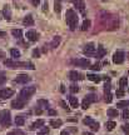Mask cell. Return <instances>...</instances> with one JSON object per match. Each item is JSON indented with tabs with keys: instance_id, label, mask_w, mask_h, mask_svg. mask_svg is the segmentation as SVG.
I'll list each match as a JSON object with an SVG mask.
<instances>
[{
	"instance_id": "obj_3",
	"label": "cell",
	"mask_w": 129,
	"mask_h": 135,
	"mask_svg": "<svg viewBox=\"0 0 129 135\" xmlns=\"http://www.w3.org/2000/svg\"><path fill=\"white\" fill-rule=\"evenodd\" d=\"M10 113L8 110H1L0 111V124L4 126V128H8L10 126Z\"/></svg>"
},
{
	"instance_id": "obj_40",
	"label": "cell",
	"mask_w": 129,
	"mask_h": 135,
	"mask_svg": "<svg viewBox=\"0 0 129 135\" xmlns=\"http://www.w3.org/2000/svg\"><path fill=\"white\" fill-rule=\"evenodd\" d=\"M48 8H49V5H48V3L45 1V3L43 4V11L44 13H48Z\"/></svg>"
},
{
	"instance_id": "obj_44",
	"label": "cell",
	"mask_w": 129,
	"mask_h": 135,
	"mask_svg": "<svg viewBox=\"0 0 129 135\" xmlns=\"http://www.w3.org/2000/svg\"><path fill=\"white\" fill-rule=\"evenodd\" d=\"M60 105H62L63 108L65 109V110H68V111H69V108H68V105H67V104H65V103H64V101H60Z\"/></svg>"
},
{
	"instance_id": "obj_42",
	"label": "cell",
	"mask_w": 129,
	"mask_h": 135,
	"mask_svg": "<svg viewBox=\"0 0 129 135\" xmlns=\"http://www.w3.org/2000/svg\"><path fill=\"white\" fill-rule=\"evenodd\" d=\"M30 3L34 5V6H38L40 4V0H30Z\"/></svg>"
},
{
	"instance_id": "obj_23",
	"label": "cell",
	"mask_w": 129,
	"mask_h": 135,
	"mask_svg": "<svg viewBox=\"0 0 129 135\" xmlns=\"http://www.w3.org/2000/svg\"><path fill=\"white\" fill-rule=\"evenodd\" d=\"M11 34H13V36L16 39H21V36H23V31L20 29H13L11 30Z\"/></svg>"
},
{
	"instance_id": "obj_24",
	"label": "cell",
	"mask_w": 129,
	"mask_h": 135,
	"mask_svg": "<svg viewBox=\"0 0 129 135\" xmlns=\"http://www.w3.org/2000/svg\"><path fill=\"white\" fill-rule=\"evenodd\" d=\"M89 28H90V20H84V21H83V24H81V31H86V30L89 29Z\"/></svg>"
},
{
	"instance_id": "obj_53",
	"label": "cell",
	"mask_w": 129,
	"mask_h": 135,
	"mask_svg": "<svg viewBox=\"0 0 129 135\" xmlns=\"http://www.w3.org/2000/svg\"><path fill=\"white\" fill-rule=\"evenodd\" d=\"M83 135H94V134H93V133H86L85 131V133H83Z\"/></svg>"
},
{
	"instance_id": "obj_12",
	"label": "cell",
	"mask_w": 129,
	"mask_h": 135,
	"mask_svg": "<svg viewBox=\"0 0 129 135\" xmlns=\"http://www.w3.org/2000/svg\"><path fill=\"white\" fill-rule=\"evenodd\" d=\"M74 5L83 15H85V3L83 0H74Z\"/></svg>"
},
{
	"instance_id": "obj_45",
	"label": "cell",
	"mask_w": 129,
	"mask_h": 135,
	"mask_svg": "<svg viewBox=\"0 0 129 135\" xmlns=\"http://www.w3.org/2000/svg\"><path fill=\"white\" fill-rule=\"evenodd\" d=\"M48 114H49V115H57V111L53 110V109H49V110H48Z\"/></svg>"
},
{
	"instance_id": "obj_25",
	"label": "cell",
	"mask_w": 129,
	"mask_h": 135,
	"mask_svg": "<svg viewBox=\"0 0 129 135\" xmlns=\"http://www.w3.org/2000/svg\"><path fill=\"white\" fill-rule=\"evenodd\" d=\"M14 123H15V125L16 126H21V125H24L25 120H24V118H23V116H16V118H15V120H14Z\"/></svg>"
},
{
	"instance_id": "obj_17",
	"label": "cell",
	"mask_w": 129,
	"mask_h": 135,
	"mask_svg": "<svg viewBox=\"0 0 129 135\" xmlns=\"http://www.w3.org/2000/svg\"><path fill=\"white\" fill-rule=\"evenodd\" d=\"M43 125H44V120H43V119H39V120L34 121L33 124H31L30 129H31V130H35V129H39V128H42Z\"/></svg>"
},
{
	"instance_id": "obj_57",
	"label": "cell",
	"mask_w": 129,
	"mask_h": 135,
	"mask_svg": "<svg viewBox=\"0 0 129 135\" xmlns=\"http://www.w3.org/2000/svg\"><path fill=\"white\" fill-rule=\"evenodd\" d=\"M128 59H129V53H128Z\"/></svg>"
},
{
	"instance_id": "obj_49",
	"label": "cell",
	"mask_w": 129,
	"mask_h": 135,
	"mask_svg": "<svg viewBox=\"0 0 129 135\" xmlns=\"http://www.w3.org/2000/svg\"><path fill=\"white\" fill-rule=\"evenodd\" d=\"M60 135H69V133H68L67 130H63L62 133H60Z\"/></svg>"
},
{
	"instance_id": "obj_55",
	"label": "cell",
	"mask_w": 129,
	"mask_h": 135,
	"mask_svg": "<svg viewBox=\"0 0 129 135\" xmlns=\"http://www.w3.org/2000/svg\"><path fill=\"white\" fill-rule=\"evenodd\" d=\"M70 130H72V133H77V129H75V128H72Z\"/></svg>"
},
{
	"instance_id": "obj_46",
	"label": "cell",
	"mask_w": 129,
	"mask_h": 135,
	"mask_svg": "<svg viewBox=\"0 0 129 135\" xmlns=\"http://www.w3.org/2000/svg\"><path fill=\"white\" fill-rule=\"evenodd\" d=\"M123 130H124L125 133H129V124H127V125L123 126Z\"/></svg>"
},
{
	"instance_id": "obj_27",
	"label": "cell",
	"mask_w": 129,
	"mask_h": 135,
	"mask_svg": "<svg viewBox=\"0 0 129 135\" xmlns=\"http://www.w3.org/2000/svg\"><path fill=\"white\" fill-rule=\"evenodd\" d=\"M105 54H107V50H105L102 45H99V48H98V54H96V58H103Z\"/></svg>"
},
{
	"instance_id": "obj_30",
	"label": "cell",
	"mask_w": 129,
	"mask_h": 135,
	"mask_svg": "<svg viewBox=\"0 0 129 135\" xmlns=\"http://www.w3.org/2000/svg\"><path fill=\"white\" fill-rule=\"evenodd\" d=\"M105 126H107V129H108V130H113V129H114L115 126H117V123H115V121H107V123H105Z\"/></svg>"
},
{
	"instance_id": "obj_29",
	"label": "cell",
	"mask_w": 129,
	"mask_h": 135,
	"mask_svg": "<svg viewBox=\"0 0 129 135\" xmlns=\"http://www.w3.org/2000/svg\"><path fill=\"white\" fill-rule=\"evenodd\" d=\"M60 44V36H55L53 39V41L50 43V46L52 48H58V45Z\"/></svg>"
},
{
	"instance_id": "obj_26",
	"label": "cell",
	"mask_w": 129,
	"mask_h": 135,
	"mask_svg": "<svg viewBox=\"0 0 129 135\" xmlns=\"http://www.w3.org/2000/svg\"><path fill=\"white\" fill-rule=\"evenodd\" d=\"M107 114H108V116L109 118H117L118 116V110L117 109H108V111H107Z\"/></svg>"
},
{
	"instance_id": "obj_16",
	"label": "cell",
	"mask_w": 129,
	"mask_h": 135,
	"mask_svg": "<svg viewBox=\"0 0 129 135\" xmlns=\"http://www.w3.org/2000/svg\"><path fill=\"white\" fill-rule=\"evenodd\" d=\"M23 24L26 25V26H31V25H34V18L33 15H26L24 19H23Z\"/></svg>"
},
{
	"instance_id": "obj_37",
	"label": "cell",
	"mask_w": 129,
	"mask_h": 135,
	"mask_svg": "<svg viewBox=\"0 0 129 135\" xmlns=\"http://www.w3.org/2000/svg\"><path fill=\"white\" fill-rule=\"evenodd\" d=\"M40 56V51H39L38 49H35L33 51V58H39Z\"/></svg>"
},
{
	"instance_id": "obj_32",
	"label": "cell",
	"mask_w": 129,
	"mask_h": 135,
	"mask_svg": "<svg viewBox=\"0 0 129 135\" xmlns=\"http://www.w3.org/2000/svg\"><path fill=\"white\" fill-rule=\"evenodd\" d=\"M54 10H55V13H60V10H62V6H60V1L59 0H57L55 1V4H54Z\"/></svg>"
},
{
	"instance_id": "obj_15",
	"label": "cell",
	"mask_w": 129,
	"mask_h": 135,
	"mask_svg": "<svg viewBox=\"0 0 129 135\" xmlns=\"http://www.w3.org/2000/svg\"><path fill=\"white\" fill-rule=\"evenodd\" d=\"M104 94H105V101L107 103H112V94H110V84H105L104 86Z\"/></svg>"
},
{
	"instance_id": "obj_38",
	"label": "cell",
	"mask_w": 129,
	"mask_h": 135,
	"mask_svg": "<svg viewBox=\"0 0 129 135\" xmlns=\"http://www.w3.org/2000/svg\"><path fill=\"white\" fill-rule=\"evenodd\" d=\"M123 118L124 119H129V110H127V109L123 110Z\"/></svg>"
},
{
	"instance_id": "obj_36",
	"label": "cell",
	"mask_w": 129,
	"mask_h": 135,
	"mask_svg": "<svg viewBox=\"0 0 129 135\" xmlns=\"http://www.w3.org/2000/svg\"><path fill=\"white\" fill-rule=\"evenodd\" d=\"M115 94H117V97H118V98L124 97V90H123V89H119V90H117V93H115Z\"/></svg>"
},
{
	"instance_id": "obj_28",
	"label": "cell",
	"mask_w": 129,
	"mask_h": 135,
	"mask_svg": "<svg viewBox=\"0 0 129 135\" xmlns=\"http://www.w3.org/2000/svg\"><path fill=\"white\" fill-rule=\"evenodd\" d=\"M10 55H11V58L18 59L20 58V51L18 49H10Z\"/></svg>"
},
{
	"instance_id": "obj_33",
	"label": "cell",
	"mask_w": 129,
	"mask_h": 135,
	"mask_svg": "<svg viewBox=\"0 0 129 135\" xmlns=\"http://www.w3.org/2000/svg\"><path fill=\"white\" fill-rule=\"evenodd\" d=\"M128 105H129V101H125V100L117 103V106H118V108H124V106H128Z\"/></svg>"
},
{
	"instance_id": "obj_21",
	"label": "cell",
	"mask_w": 129,
	"mask_h": 135,
	"mask_svg": "<svg viewBox=\"0 0 129 135\" xmlns=\"http://www.w3.org/2000/svg\"><path fill=\"white\" fill-rule=\"evenodd\" d=\"M69 103H70L72 108H78V105H79V101H78V99L74 97V95L69 97Z\"/></svg>"
},
{
	"instance_id": "obj_11",
	"label": "cell",
	"mask_w": 129,
	"mask_h": 135,
	"mask_svg": "<svg viewBox=\"0 0 129 135\" xmlns=\"http://www.w3.org/2000/svg\"><path fill=\"white\" fill-rule=\"evenodd\" d=\"M15 83H18V84H26V83L30 81V76L26 75V74H20L18 76L15 78Z\"/></svg>"
},
{
	"instance_id": "obj_39",
	"label": "cell",
	"mask_w": 129,
	"mask_h": 135,
	"mask_svg": "<svg viewBox=\"0 0 129 135\" xmlns=\"http://www.w3.org/2000/svg\"><path fill=\"white\" fill-rule=\"evenodd\" d=\"M78 90H79V88H78L77 85H72V86H70V91L72 93H78Z\"/></svg>"
},
{
	"instance_id": "obj_43",
	"label": "cell",
	"mask_w": 129,
	"mask_h": 135,
	"mask_svg": "<svg viewBox=\"0 0 129 135\" xmlns=\"http://www.w3.org/2000/svg\"><path fill=\"white\" fill-rule=\"evenodd\" d=\"M39 104H42V105H44L47 108V106H48V101L47 100H39Z\"/></svg>"
},
{
	"instance_id": "obj_41",
	"label": "cell",
	"mask_w": 129,
	"mask_h": 135,
	"mask_svg": "<svg viewBox=\"0 0 129 135\" xmlns=\"http://www.w3.org/2000/svg\"><path fill=\"white\" fill-rule=\"evenodd\" d=\"M48 131H49V129H47V128H44L42 131H39V134L38 135H45V134H48Z\"/></svg>"
},
{
	"instance_id": "obj_47",
	"label": "cell",
	"mask_w": 129,
	"mask_h": 135,
	"mask_svg": "<svg viewBox=\"0 0 129 135\" xmlns=\"http://www.w3.org/2000/svg\"><path fill=\"white\" fill-rule=\"evenodd\" d=\"M5 56H6V54H5L4 51H0V59H4Z\"/></svg>"
},
{
	"instance_id": "obj_35",
	"label": "cell",
	"mask_w": 129,
	"mask_h": 135,
	"mask_svg": "<svg viewBox=\"0 0 129 135\" xmlns=\"http://www.w3.org/2000/svg\"><path fill=\"white\" fill-rule=\"evenodd\" d=\"M91 70H94V71H99L102 68H100V64H94V65H91L90 66Z\"/></svg>"
},
{
	"instance_id": "obj_5",
	"label": "cell",
	"mask_w": 129,
	"mask_h": 135,
	"mask_svg": "<svg viewBox=\"0 0 129 135\" xmlns=\"http://www.w3.org/2000/svg\"><path fill=\"white\" fill-rule=\"evenodd\" d=\"M83 123H84L85 125L89 126V128H90L93 131H98V130H99V123L94 121V120H93V119L90 118V116H86V118H84Z\"/></svg>"
},
{
	"instance_id": "obj_10",
	"label": "cell",
	"mask_w": 129,
	"mask_h": 135,
	"mask_svg": "<svg viewBox=\"0 0 129 135\" xmlns=\"http://www.w3.org/2000/svg\"><path fill=\"white\" fill-rule=\"evenodd\" d=\"M83 51H84L85 55H93V54L95 53V45H94V43H88L84 46Z\"/></svg>"
},
{
	"instance_id": "obj_58",
	"label": "cell",
	"mask_w": 129,
	"mask_h": 135,
	"mask_svg": "<svg viewBox=\"0 0 129 135\" xmlns=\"http://www.w3.org/2000/svg\"><path fill=\"white\" fill-rule=\"evenodd\" d=\"M59 1H60V0H59Z\"/></svg>"
},
{
	"instance_id": "obj_20",
	"label": "cell",
	"mask_w": 129,
	"mask_h": 135,
	"mask_svg": "<svg viewBox=\"0 0 129 135\" xmlns=\"http://www.w3.org/2000/svg\"><path fill=\"white\" fill-rule=\"evenodd\" d=\"M88 79H89L90 81L99 83V81L102 80V76H99V75H96V74H89V75H88Z\"/></svg>"
},
{
	"instance_id": "obj_9",
	"label": "cell",
	"mask_w": 129,
	"mask_h": 135,
	"mask_svg": "<svg viewBox=\"0 0 129 135\" xmlns=\"http://www.w3.org/2000/svg\"><path fill=\"white\" fill-rule=\"evenodd\" d=\"M25 103H26V101L23 100L21 98H18V99H15V100L11 101V108H14V109H23L25 106Z\"/></svg>"
},
{
	"instance_id": "obj_22",
	"label": "cell",
	"mask_w": 129,
	"mask_h": 135,
	"mask_svg": "<svg viewBox=\"0 0 129 135\" xmlns=\"http://www.w3.org/2000/svg\"><path fill=\"white\" fill-rule=\"evenodd\" d=\"M127 85H128V78H127V76L120 78V80H119L120 89H123V90H124V88H127Z\"/></svg>"
},
{
	"instance_id": "obj_56",
	"label": "cell",
	"mask_w": 129,
	"mask_h": 135,
	"mask_svg": "<svg viewBox=\"0 0 129 135\" xmlns=\"http://www.w3.org/2000/svg\"><path fill=\"white\" fill-rule=\"evenodd\" d=\"M102 1H107V0H102Z\"/></svg>"
},
{
	"instance_id": "obj_14",
	"label": "cell",
	"mask_w": 129,
	"mask_h": 135,
	"mask_svg": "<svg viewBox=\"0 0 129 135\" xmlns=\"http://www.w3.org/2000/svg\"><path fill=\"white\" fill-rule=\"evenodd\" d=\"M26 39L29 41H36L39 39V34L35 31V30H29L26 33Z\"/></svg>"
},
{
	"instance_id": "obj_31",
	"label": "cell",
	"mask_w": 129,
	"mask_h": 135,
	"mask_svg": "<svg viewBox=\"0 0 129 135\" xmlns=\"http://www.w3.org/2000/svg\"><path fill=\"white\" fill-rule=\"evenodd\" d=\"M90 104H91L90 101L88 100L86 98H84V99H83V101H81V108H83L84 110H86V109L89 108V105H90Z\"/></svg>"
},
{
	"instance_id": "obj_1",
	"label": "cell",
	"mask_w": 129,
	"mask_h": 135,
	"mask_svg": "<svg viewBox=\"0 0 129 135\" xmlns=\"http://www.w3.org/2000/svg\"><path fill=\"white\" fill-rule=\"evenodd\" d=\"M65 19H67V24L69 25L70 30H75L77 29V24H78V15L77 13L73 9H68L67 14H65Z\"/></svg>"
},
{
	"instance_id": "obj_6",
	"label": "cell",
	"mask_w": 129,
	"mask_h": 135,
	"mask_svg": "<svg viewBox=\"0 0 129 135\" xmlns=\"http://www.w3.org/2000/svg\"><path fill=\"white\" fill-rule=\"evenodd\" d=\"M124 61V53L122 50H118L117 53L113 55V63L114 64H122Z\"/></svg>"
},
{
	"instance_id": "obj_13",
	"label": "cell",
	"mask_w": 129,
	"mask_h": 135,
	"mask_svg": "<svg viewBox=\"0 0 129 135\" xmlns=\"http://www.w3.org/2000/svg\"><path fill=\"white\" fill-rule=\"evenodd\" d=\"M1 15H3L6 20L11 19V10H10L9 5H4V6H3V9H1Z\"/></svg>"
},
{
	"instance_id": "obj_2",
	"label": "cell",
	"mask_w": 129,
	"mask_h": 135,
	"mask_svg": "<svg viewBox=\"0 0 129 135\" xmlns=\"http://www.w3.org/2000/svg\"><path fill=\"white\" fill-rule=\"evenodd\" d=\"M35 90H36V88L35 86H26V88H24V89L20 91V98H21L23 100L28 101L29 99L34 95Z\"/></svg>"
},
{
	"instance_id": "obj_18",
	"label": "cell",
	"mask_w": 129,
	"mask_h": 135,
	"mask_svg": "<svg viewBox=\"0 0 129 135\" xmlns=\"http://www.w3.org/2000/svg\"><path fill=\"white\" fill-rule=\"evenodd\" d=\"M69 78H70V80H73V81H75L78 79H81L80 74H79L77 70H72V71L69 73Z\"/></svg>"
},
{
	"instance_id": "obj_52",
	"label": "cell",
	"mask_w": 129,
	"mask_h": 135,
	"mask_svg": "<svg viewBox=\"0 0 129 135\" xmlns=\"http://www.w3.org/2000/svg\"><path fill=\"white\" fill-rule=\"evenodd\" d=\"M42 113H43V110H40V109H38V110H36V114H38V115H40Z\"/></svg>"
},
{
	"instance_id": "obj_4",
	"label": "cell",
	"mask_w": 129,
	"mask_h": 135,
	"mask_svg": "<svg viewBox=\"0 0 129 135\" xmlns=\"http://www.w3.org/2000/svg\"><path fill=\"white\" fill-rule=\"evenodd\" d=\"M4 65L6 68H10V69H19V68H21V66H25L26 63H19V61L13 60V59H8V60L4 61Z\"/></svg>"
},
{
	"instance_id": "obj_50",
	"label": "cell",
	"mask_w": 129,
	"mask_h": 135,
	"mask_svg": "<svg viewBox=\"0 0 129 135\" xmlns=\"http://www.w3.org/2000/svg\"><path fill=\"white\" fill-rule=\"evenodd\" d=\"M60 91L62 93L65 91V86H64V85H60Z\"/></svg>"
},
{
	"instance_id": "obj_51",
	"label": "cell",
	"mask_w": 129,
	"mask_h": 135,
	"mask_svg": "<svg viewBox=\"0 0 129 135\" xmlns=\"http://www.w3.org/2000/svg\"><path fill=\"white\" fill-rule=\"evenodd\" d=\"M5 35H6V33L3 31V30H0V36H5Z\"/></svg>"
},
{
	"instance_id": "obj_48",
	"label": "cell",
	"mask_w": 129,
	"mask_h": 135,
	"mask_svg": "<svg viewBox=\"0 0 129 135\" xmlns=\"http://www.w3.org/2000/svg\"><path fill=\"white\" fill-rule=\"evenodd\" d=\"M8 135H19V133H18V131H11V133H9Z\"/></svg>"
},
{
	"instance_id": "obj_34",
	"label": "cell",
	"mask_w": 129,
	"mask_h": 135,
	"mask_svg": "<svg viewBox=\"0 0 129 135\" xmlns=\"http://www.w3.org/2000/svg\"><path fill=\"white\" fill-rule=\"evenodd\" d=\"M88 100L90 101V103H94V101H96V95H94V94H90V95H88V97H85Z\"/></svg>"
},
{
	"instance_id": "obj_19",
	"label": "cell",
	"mask_w": 129,
	"mask_h": 135,
	"mask_svg": "<svg viewBox=\"0 0 129 135\" xmlns=\"http://www.w3.org/2000/svg\"><path fill=\"white\" fill-rule=\"evenodd\" d=\"M62 125H63V121L60 119H53V120H50V126H53V128H60Z\"/></svg>"
},
{
	"instance_id": "obj_8",
	"label": "cell",
	"mask_w": 129,
	"mask_h": 135,
	"mask_svg": "<svg viewBox=\"0 0 129 135\" xmlns=\"http://www.w3.org/2000/svg\"><path fill=\"white\" fill-rule=\"evenodd\" d=\"M14 95V90L10 89V88H5L3 90H0V98L1 99H8V98H11Z\"/></svg>"
},
{
	"instance_id": "obj_54",
	"label": "cell",
	"mask_w": 129,
	"mask_h": 135,
	"mask_svg": "<svg viewBox=\"0 0 129 135\" xmlns=\"http://www.w3.org/2000/svg\"><path fill=\"white\" fill-rule=\"evenodd\" d=\"M5 81V78H0V84H1V83H4Z\"/></svg>"
},
{
	"instance_id": "obj_7",
	"label": "cell",
	"mask_w": 129,
	"mask_h": 135,
	"mask_svg": "<svg viewBox=\"0 0 129 135\" xmlns=\"http://www.w3.org/2000/svg\"><path fill=\"white\" fill-rule=\"evenodd\" d=\"M73 63H74V65H77V66H80V68H89V66H90V60H89V59H86V58L74 60Z\"/></svg>"
}]
</instances>
